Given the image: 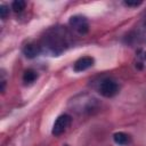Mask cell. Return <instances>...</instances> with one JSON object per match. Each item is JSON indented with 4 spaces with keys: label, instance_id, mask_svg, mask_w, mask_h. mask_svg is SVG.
Here are the masks:
<instances>
[{
    "label": "cell",
    "instance_id": "1",
    "mask_svg": "<svg viewBox=\"0 0 146 146\" xmlns=\"http://www.w3.org/2000/svg\"><path fill=\"white\" fill-rule=\"evenodd\" d=\"M71 44V33L63 26H55L49 29L43 35L40 46L42 51L52 56H57L65 51Z\"/></svg>",
    "mask_w": 146,
    "mask_h": 146
},
{
    "label": "cell",
    "instance_id": "2",
    "mask_svg": "<svg viewBox=\"0 0 146 146\" xmlns=\"http://www.w3.org/2000/svg\"><path fill=\"white\" fill-rule=\"evenodd\" d=\"M120 90V86L119 83L113 80V79H104L98 87V91L102 96L106 97V98H111L114 97L115 95L119 94Z\"/></svg>",
    "mask_w": 146,
    "mask_h": 146
},
{
    "label": "cell",
    "instance_id": "3",
    "mask_svg": "<svg viewBox=\"0 0 146 146\" xmlns=\"http://www.w3.org/2000/svg\"><path fill=\"white\" fill-rule=\"evenodd\" d=\"M68 25L70 27L75 31L76 33L79 34H86L88 33L89 31V23H88V19L82 16V15H74L70 18L68 21Z\"/></svg>",
    "mask_w": 146,
    "mask_h": 146
},
{
    "label": "cell",
    "instance_id": "4",
    "mask_svg": "<svg viewBox=\"0 0 146 146\" xmlns=\"http://www.w3.org/2000/svg\"><path fill=\"white\" fill-rule=\"evenodd\" d=\"M128 40L130 43H146V17L135 27L129 34Z\"/></svg>",
    "mask_w": 146,
    "mask_h": 146
},
{
    "label": "cell",
    "instance_id": "5",
    "mask_svg": "<svg viewBox=\"0 0 146 146\" xmlns=\"http://www.w3.org/2000/svg\"><path fill=\"white\" fill-rule=\"evenodd\" d=\"M72 123V116L68 115V114H62L59 115L56 121L54 122V125H52V130H51V133L54 136H60L62 133H64L68 127L71 125Z\"/></svg>",
    "mask_w": 146,
    "mask_h": 146
},
{
    "label": "cell",
    "instance_id": "6",
    "mask_svg": "<svg viewBox=\"0 0 146 146\" xmlns=\"http://www.w3.org/2000/svg\"><path fill=\"white\" fill-rule=\"evenodd\" d=\"M22 50H23V54L27 58H34V57H36L42 51L40 43L34 42V41H29L27 43H25L23 46V49Z\"/></svg>",
    "mask_w": 146,
    "mask_h": 146
},
{
    "label": "cell",
    "instance_id": "7",
    "mask_svg": "<svg viewBox=\"0 0 146 146\" xmlns=\"http://www.w3.org/2000/svg\"><path fill=\"white\" fill-rule=\"evenodd\" d=\"M95 63V59L91 56H82L79 59L75 60L73 65V70L75 72H83L88 68H90Z\"/></svg>",
    "mask_w": 146,
    "mask_h": 146
},
{
    "label": "cell",
    "instance_id": "8",
    "mask_svg": "<svg viewBox=\"0 0 146 146\" xmlns=\"http://www.w3.org/2000/svg\"><path fill=\"white\" fill-rule=\"evenodd\" d=\"M135 67L139 71L146 70V50H139L135 57Z\"/></svg>",
    "mask_w": 146,
    "mask_h": 146
},
{
    "label": "cell",
    "instance_id": "9",
    "mask_svg": "<svg viewBox=\"0 0 146 146\" xmlns=\"http://www.w3.org/2000/svg\"><path fill=\"white\" fill-rule=\"evenodd\" d=\"M113 140L115 144H117L120 146H127L131 143V137L128 133L120 131V132H115L113 135Z\"/></svg>",
    "mask_w": 146,
    "mask_h": 146
},
{
    "label": "cell",
    "instance_id": "10",
    "mask_svg": "<svg viewBox=\"0 0 146 146\" xmlns=\"http://www.w3.org/2000/svg\"><path fill=\"white\" fill-rule=\"evenodd\" d=\"M38 79V73L33 68H27L23 74V82L25 84H31Z\"/></svg>",
    "mask_w": 146,
    "mask_h": 146
},
{
    "label": "cell",
    "instance_id": "11",
    "mask_svg": "<svg viewBox=\"0 0 146 146\" xmlns=\"http://www.w3.org/2000/svg\"><path fill=\"white\" fill-rule=\"evenodd\" d=\"M26 7V2L23 0H16L11 3V9L15 13H22Z\"/></svg>",
    "mask_w": 146,
    "mask_h": 146
},
{
    "label": "cell",
    "instance_id": "12",
    "mask_svg": "<svg viewBox=\"0 0 146 146\" xmlns=\"http://www.w3.org/2000/svg\"><path fill=\"white\" fill-rule=\"evenodd\" d=\"M8 15H9V7L7 5H1L0 6V17L2 19H6Z\"/></svg>",
    "mask_w": 146,
    "mask_h": 146
},
{
    "label": "cell",
    "instance_id": "13",
    "mask_svg": "<svg viewBox=\"0 0 146 146\" xmlns=\"http://www.w3.org/2000/svg\"><path fill=\"white\" fill-rule=\"evenodd\" d=\"M6 82H7V79H6V75H5V71L1 70V80H0V83H1V91H2V92L5 91Z\"/></svg>",
    "mask_w": 146,
    "mask_h": 146
},
{
    "label": "cell",
    "instance_id": "14",
    "mask_svg": "<svg viewBox=\"0 0 146 146\" xmlns=\"http://www.w3.org/2000/svg\"><path fill=\"white\" fill-rule=\"evenodd\" d=\"M123 5L125 7H138L141 5V1H124Z\"/></svg>",
    "mask_w": 146,
    "mask_h": 146
},
{
    "label": "cell",
    "instance_id": "15",
    "mask_svg": "<svg viewBox=\"0 0 146 146\" xmlns=\"http://www.w3.org/2000/svg\"><path fill=\"white\" fill-rule=\"evenodd\" d=\"M64 146H68V145H64Z\"/></svg>",
    "mask_w": 146,
    "mask_h": 146
}]
</instances>
